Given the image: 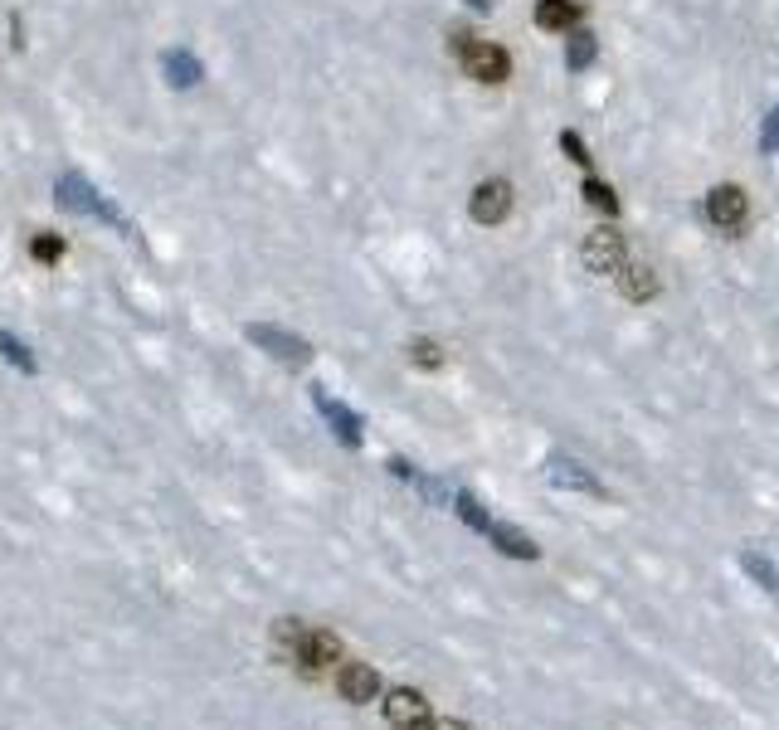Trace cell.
Masks as SVG:
<instances>
[{"label": "cell", "mask_w": 779, "mask_h": 730, "mask_svg": "<svg viewBox=\"0 0 779 730\" xmlns=\"http://www.w3.org/2000/svg\"><path fill=\"white\" fill-rule=\"evenodd\" d=\"M585 5L580 0H536V25L541 30H580Z\"/></svg>", "instance_id": "cell-14"}, {"label": "cell", "mask_w": 779, "mask_h": 730, "mask_svg": "<svg viewBox=\"0 0 779 730\" xmlns=\"http://www.w3.org/2000/svg\"><path fill=\"white\" fill-rule=\"evenodd\" d=\"M512 205H517V190H512V181L492 176V181H483L478 190H473V200H468V215L478 219V224H507Z\"/></svg>", "instance_id": "cell-8"}, {"label": "cell", "mask_w": 779, "mask_h": 730, "mask_svg": "<svg viewBox=\"0 0 779 730\" xmlns=\"http://www.w3.org/2000/svg\"><path fill=\"white\" fill-rule=\"evenodd\" d=\"M307 395H312V409L322 414V424L332 429V438L341 448H361V443H366V424H361V414H356L351 404H341L327 385H312Z\"/></svg>", "instance_id": "cell-4"}, {"label": "cell", "mask_w": 779, "mask_h": 730, "mask_svg": "<svg viewBox=\"0 0 779 730\" xmlns=\"http://www.w3.org/2000/svg\"><path fill=\"white\" fill-rule=\"evenodd\" d=\"M0 356L15 365L20 375H35V370H39V356L25 346V341H20V336H15V331H0Z\"/></svg>", "instance_id": "cell-20"}, {"label": "cell", "mask_w": 779, "mask_h": 730, "mask_svg": "<svg viewBox=\"0 0 779 730\" xmlns=\"http://www.w3.org/2000/svg\"><path fill=\"white\" fill-rule=\"evenodd\" d=\"M453 511L463 516V526H473L478 536H487V526H492V511H487L483 502L473 497V492H463V487H458V492H453Z\"/></svg>", "instance_id": "cell-19"}, {"label": "cell", "mask_w": 779, "mask_h": 730, "mask_svg": "<svg viewBox=\"0 0 779 730\" xmlns=\"http://www.w3.org/2000/svg\"><path fill=\"white\" fill-rule=\"evenodd\" d=\"M385 468H390V477H400V482H414V477H419V468H414L409 458H390Z\"/></svg>", "instance_id": "cell-26"}, {"label": "cell", "mask_w": 779, "mask_h": 730, "mask_svg": "<svg viewBox=\"0 0 779 730\" xmlns=\"http://www.w3.org/2000/svg\"><path fill=\"white\" fill-rule=\"evenodd\" d=\"M760 156H779V103L770 108V117L760 122Z\"/></svg>", "instance_id": "cell-25"}, {"label": "cell", "mask_w": 779, "mask_h": 730, "mask_svg": "<svg viewBox=\"0 0 779 730\" xmlns=\"http://www.w3.org/2000/svg\"><path fill=\"white\" fill-rule=\"evenodd\" d=\"M468 5H473V10H492V0H468Z\"/></svg>", "instance_id": "cell-28"}, {"label": "cell", "mask_w": 779, "mask_h": 730, "mask_svg": "<svg viewBox=\"0 0 779 730\" xmlns=\"http://www.w3.org/2000/svg\"><path fill=\"white\" fill-rule=\"evenodd\" d=\"M594 54H599V39H594V30H570V39H565V69L585 73L594 64Z\"/></svg>", "instance_id": "cell-17"}, {"label": "cell", "mask_w": 779, "mask_h": 730, "mask_svg": "<svg viewBox=\"0 0 779 730\" xmlns=\"http://www.w3.org/2000/svg\"><path fill=\"white\" fill-rule=\"evenodd\" d=\"M702 215L716 229H726V234H741L745 224H750V195H745L741 185H711L702 200Z\"/></svg>", "instance_id": "cell-6"}, {"label": "cell", "mask_w": 779, "mask_h": 730, "mask_svg": "<svg viewBox=\"0 0 779 730\" xmlns=\"http://www.w3.org/2000/svg\"><path fill=\"white\" fill-rule=\"evenodd\" d=\"M64 254H69V239H64L59 229H35V234H30V258H35V263L54 268V263H64Z\"/></svg>", "instance_id": "cell-16"}, {"label": "cell", "mask_w": 779, "mask_h": 730, "mask_svg": "<svg viewBox=\"0 0 779 730\" xmlns=\"http://www.w3.org/2000/svg\"><path fill=\"white\" fill-rule=\"evenodd\" d=\"M244 336L259 346L263 356H273V361L283 365H312V341H302L297 331L288 327H273V322H249Z\"/></svg>", "instance_id": "cell-5"}, {"label": "cell", "mask_w": 779, "mask_h": 730, "mask_svg": "<svg viewBox=\"0 0 779 730\" xmlns=\"http://www.w3.org/2000/svg\"><path fill=\"white\" fill-rule=\"evenodd\" d=\"M580 263L590 268V273H619L624 263H629V244H624V234L619 229H590L585 234V244H580Z\"/></svg>", "instance_id": "cell-7"}, {"label": "cell", "mask_w": 779, "mask_h": 730, "mask_svg": "<svg viewBox=\"0 0 779 730\" xmlns=\"http://www.w3.org/2000/svg\"><path fill=\"white\" fill-rule=\"evenodd\" d=\"M385 721L395 730H429L434 721V711H429V701L424 692H414V687H395V692H385Z\"/></svg>", "instance_id": "cell-10"}, {"label": "cell", "mask_w": 779, "mask_h": 730, "mask_svg": "<svg viewBox=\"0 0 779 730\" xmlns=\"http://www.w3.org/2000/svg\"><path fill=\"white\" fill-rule=\"evenodd\" d=\"M614 278H619V292H624L629 302H653V297H658V273L643 268V263H624Z\"/></svg>", "instance_id": "cell-15"}, {"label": "cell", "mask_w": 779, "mask_h": 730, "mask_svg": "<svg viewBox=\"0 0 779 730\" xmlns=\"http://www.w3.org/2000/svg\"><path fill=\"white\" fill-rule=\"evenodd\" d=\"M336 692H341V701L366 706V701L380 696V672H375L371 662H341V672H336Z\"/></svg>", "instance_id": "cell-11"}, {"label": "cell", "mask_w": 779, "mask_h": 730, "mask_svg": "<svg viewBox=\"0 0 779 730\" xmlns=\"http://www.w3.org/2000/svg\"><path fill=\"white\" fill-rule=\"evenodd\" d=\"M161 73H166V83H171L176 93H186V88H195V83L205 78V64L195 59V49H186V44H171V49L161 54Z\"/></svg>", "instance_id": "cell-12"}, {"label": "cell", "mask_w": 779, "mask_h": 730, "mask_svg": "<svg viewBox=\"0 0 779 730\" xmlns=\"http://www.w3.org/2000/svg\"><path fill=\"white\" fill-rule=\"evenodd\" d=\"M414 487H419V497L434 502V507H453V492H458V487H448L444 477H434V473H419L414 477Z\"/></svg>", "instance_id": "cell-23"}, {"label": "cell", "mask_w": 779, "mask_h": 730, "mask_svg": "<svg viewBox=\"0 0 779 730\" xmlns=\"http://www.w3.org/2000/svg\"><path fill=\"white\" fill-rule=\"evenodd\" d=\"M546 482H551V487H565V492H580V497H609L604 482H599L580 458H570V453H551V458H546Z\"/></svg>", "instance_id": "cell-9"}, {"label": "cell", "mask_w": 779, "mask_h": 730, "mask_svg": "<svg viewBox=\"0 0 779 730\" xmlns=\"http://www.w3.org/2000/svg\"><path fill=\"white\" fill-rule=\"evenodd\" d=\"M560 146H565V156H570L580 171H594V156H590V146L580 142V132H560Z\"/></svg>", "instance_id": "cell-24"}, {"label": "cell", "mask_w": 779, "mask_h": 730, "mask_svg": "<svg viewBox=\"0 0 779 730\" xmlns=\"http://www.w3.org/2000/svg\"><path fill=\"white\" fill-rule=\"evenodd\" d=\"M448 49L458 54V64H463V73L468 78H478V83H507L512 78V54L502 49V44H487V39H473L468 30H453V39H448Z\"/></svg>", "instance_id": "cell-3"}, {"label": "cell", "mask_w": 779, "mask_h": 730, "mask_svg": "<svg viewBox=\"0 0 779 730\" xmlns=\"http://www.w3.org/2000/svg\"><path fill=\"white\" fill-rule=\"evenodd\" d=\"M741 570L755 584H760L765 594H775V589H779V570H775V560H770L765 550H745V555H741Z\"/></svg>", "instance_id": "cell-18"}, {"label": "cell", "mask_w": 779, "mask_h": 730, "mask_svg": "<svg viewBox=\"0 0 779 730\" xmlns=\"http://www.w3.org/2000/svg\"><path fill=\"white\" fill-rule=\"evenodd\" d=\"M585 200H590L594 210H599V215H619V210H624V205H619V195H614V190H609V185L599 181V176H585Z\"/></svg>", "instance_id": "cell-21"}, {"label": "cell", "mask_w": 779, "mask_h": 730, "mask_svg": "<svg viewBox=\"0 0 779 730\" xmlns=\"http://www.w3.org/2000/svg\"><path fill=\"white\" fill-rule=\"evenodd\" d=\"M429 730H473L468 721H453V716H439V721H429Z\"/></svg>", "instance_id": "cell-27"}, {"label": "cell", "mask_w": 779, "mask_h": 730, "mask_svg": "<svg viewBox=\"0 0 779 730\" xmlns=\"http://www.w3.org/2000/svg\"><path fill=\"white\" fill-rule=\"evenodd\" d=\"M409 365H419V370H439V365H444V346L429 341V336H414V341H409Z\"/></svg>", "instance_id": "cell-22"}, {"label": "cell", "mask_w": 779, "mask_h": 730, "mask_svg": "<svg viewBox=\"0 0 779 730\" xmlns=\"http://www.w3.org/2000/svg\"><path fill=\"white\" fill-rule=\"evenodd\" d=\"M54 205H59V210H69V215L103 219V224L122 229V234H137V229H132V219L122 215V210H117V205H112L108 195L88 181V176H78V171H64V176L54 181Z\"/></svg>", "instance_id": "cell-1"}, {"label": "cell", "mask_w": 779, "mask_h": 730, "mask_svg": "<svg viewBox=\"0 0 779 730\" xmlns=\"http://www.w3.org/2000/svg\"><path fill=\"white\" fill-rule=\"evenodd\" d=\"M273 643L293 657L302 672H317V667H327V662H341V638H336V633L307 628V623H297V619L278 623V628H273Z\"/></svg>", "instance_id": "cell-2"}, {"label": "cell", "mask_w": 779, "mask_h": 730, "mask_svg": "<svg viewBox=\"0 0 779 730\" xmlns=\"http://www.w3.org/2000/svg\"><path fill=\"white\" fill-rule=\"evenodd\" d=\"M487 541L502 550V555H512V560H536V555H541V546H536L526 531H517L512 521H497V516H492V526H487Z\"/></svg>", "instance_id": "cell-13"}]
</instances>
